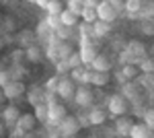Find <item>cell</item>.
Listing matches in <instances>:
<instances>
[{
  "mask_svg": "<svg viewBox=\"0 0 154 138\" xmlns=\"http://www.w3.org/2000/svg\"><path fill=\"white\" fill-rule=\"evenodd\" d=\"M115 17H117V12H115V8H113L111 2L103 0V2L97 4V21H103V23L109 25L111 21H115Z\"/></svg>",
  "mask_w": 154,
  "mask_h": 138,
  "instance_id": "cell-1",
  "label": "cell"
},
{
  "mask_svg": "<svg viewBox=\"0 0 154 138\" xmlns=\"http://www.w3.org/2000/svg\"><path fill=\"white\" fill-rule=\"evenodd\" d=\"M82 19H84V21H86L88 25L97 23V8H88V6H84V11H82Z\"/></svg>",
  "mask_w": 154,
  "mask_h": 138,
  "instance_id": "cell-26",
  "label": "cell"
},
{
  "mask_svg": "<svg viewBox=\"0 0 154 138\" xmlns=\"http://www.w3.org/2000/svg\"><path fill=\"white\" fill-rule=\"evenodd\" d=\"M109 72H91V82L88 85H95V87H103V85H107L109 82Z\"/></svg>",
  "mask_w": 154,
  "mask_h": 138,
  "instance_id": "cell-16",
  "label": "cell"
},
{
  "mask_svg": "<svg viewBox=\"0 0 154 138\" xmlns=\"http://www.w3.org/2000/svg\"><path fill=\"white\" fill-rule=\"evenodd\" d=\"M8 82H11V74H8L6 70H0V89H2V87H6Z\"/></svg>",
  "mask_w": 154,
  "mask_h": 138,
  "instance_id": "cell-36",
  "label": "cell"
},
{
  "mask_svg": "<svg viewBox=\"0 0 154 138\" xmlns=\"http://www.w3.org/2000/svg\"><path fill=\"white\" fill-rule=\"evenodd\" d=\"M93 99H95V95H93V91H91L86 85L78 87L76 93H74V101L80 105V107H88V105L93 103Z\"/></svg>",
  "mask_w": 154,
  "mask_h": 138,
  "instance_id": "cell-5",
  "label": "cell"
},
{
  "mask_svg": "<svg viewBox=\"0 0 154 138\" xmlns=\"http://www.w3.org/2000/svg\"><path fill=\"white\" fill-rule=\"evenodd\" d=\"M70 35H72V29H70V27H64V25H60L58 29H56V37H58V39H68Z\"/></svg>",
  "mask_w": 154,
  "mask_h": 138,
  "instance_id": "cell-30",
  "label": "cell"
},
{
  "mask_svg": "<svg viewBox=\"0 0 154 138\" xmlns=\"http://www.w3.org/2000/svg\"><path fill=\"white\" fill-rule=\"evenodd\" d=\"M2 130H4V126H2V124H0V134H2Z\"/></svg>",
  "mask_w": 154,
  "mask_h": 138,
  "instance_id": "cell-42",
  "label": "cell"
},
{
  "mask_svg": "<svg viewBox=\"0 0 154 138\" xmlns=\"http://www.w3.org/2000/svg\"><path fill=\"white\" fill-rule=\"evenodd\" d=\"M125 8H128L130 14H136V12H140V8H142V2L140 0H128L125 2Z\"/></svg>",
  "mask_w": 154,
  "mask_h": 138,
  "instance_id": "cell-28",
  "label": "cell"
},
{
  "mask_svg": "<svg viewBox=\"0 0 154 138\" xmlns=\"http://www.w3.org/2000/svg\"><path fill=\"white\" fill-rule=\"evenodd\" d=\"M66 64H68V68L70 70H76L82 66V60H80V54H76V52H72V56L66 60Z\"/></svg>",
  "mask_w": 154,
  "mask_h": 138,
  "instance_id": "cell-25",
  "label": "cell"
},
{
  "mask_svg": "<svg viewBox=\"0 0 154 138\" xmlns=\"http://www.w3.org/2000/svg\"><path fill=\"white\" fill-rule=\"evenodd\" d=\"M58 82H60V76L49 79V81L45 82V91H48V93H56V89H58Z\"/></svg>",
  "mask_w": 154,
  "mask_h": 138,
  "instance_id": "cell-32",
  "label": "cell"
},
{
  "mask_svg": "<svg viewBox=\"0 0 154 138\" xmlns=\"http://www.w3.org/2000/svg\"><path fill=\"white\" fill-rule=\"evenodd\" d=\"M68 11L72 14H76V17H82V11H84V2L82 0H68Z\"/></svg>",
  "mask_w": 154,
  "mask_h": 138,
  "instance_id": "cell-21",
  "label": "cell"
},
{
  "mask_svg": "<svg viewBox=\"0 0 154 138\" xmlns=\"http://www.w3.org/2000/svg\"><path fill=\"white\" fill-rule=\"evenodd\" d=\"M107 107H109V111H111L113 117H115V115L121 117V115L128 111V99H125L123 95H113V97L109 99V105H107Z\"/></svg>",
  "mask_w": 154,
  "mask_h": 138,
  "instance_id": "cell-2",
  "label": "cell"
},
{
  "mask_svg": "<svg viewBox=\"0 0 154 138\" xmlns=\"http://www.w3.org/2000/svg\"><path fill=\"white\" fill-rule=\"evenodd\" d=\"M119 60L123 62V66H128V64H134V58H131V54L128 52V50H123V52H121V56H119Z\"/></svg>",
  "mask_w": 154,
  "mask_h": 138,
  "instance_id": "cell-34",
  "label": "cell"
},
{
  "mask_svg": "<svg viewBox=\"0 0 154 138\" xmlns=\"http://www.w3.org/2000/svg\"><path fill=\"white\" fill-rule=\"evenodd\" d=\"M60 130H62L64 136H74V134L80 130V120H76V117H72V115H66V117L62 120V124H60Z\"/></svg>",
  "mask_w": 154,
  "mask_h": 138,
  "instance_id": "cell-6",
  "label": "cell"
},
{
  "mask_svg": "<svg viewBox=\"0 0 154 138\" xmlns=\"http://www.w3.org/2000/svg\"><path fill=\"white\" fill-rule=\"evenodd\" d=\"M138 68L142 74H154V60L152 58H144L142 62L138 64Z\"/></svg>",
  "mask_w": 154,
  "mask_h": 138,
  "instance_id": "cell-23",
  "label": "cell"
},
{
  "mask_svg": "<svg viewBox=\"0 0 154 138\" xmlns=\"http://www.w3.org/2000/svg\"><path fill=\"white\" fill-rule=\"evenodd\" d=\"M41 6H45L48 14H54V17H60L62 11H64V2L60 0H49V2H41Z\"/></svg>",
  "mask_w": 154,
  "mask_h": 138,
  "instance_id": "cell-15",
  "label": "cell"
},
{
  "mask_svg": "<svg viewBox=\"0 0 154 138\" xmlns=\"http://www.w3.org/2000/svg\"><path fill=\"white\" fill-rule=\"evenodd\" d=\"M6 29H8V31H12V21H11V19H6Z\"/></svg>",
  "mask_w": 154,
  "mask_h": 138,
  "instance_id": "cell-39",
  "label": "cell"
},
{
  "mask_svg": "<svg viewBox=\"0 0 154 138\" xmlns=\"http://www.w3.org/2000/svg\"><path fill=\"white\" fill-rule=\"evenodd\" d=\"M74 93H76V89H74L72 79H62V76H60L56 95H58V97H62V99H66V101H70V99H74Z\"/></svg>",
  "mask_w": 154,
  "mask_h": 138,
  "instance_id": "cell-3",
  "label": "cell"
},
{
  "mask_svg": "<svg viewBox=\"0 0 154 138\" xmlns=\"http://www.w3.org/2000/svg\"><path fill=\"white\" fill-rule=\"evenodd\" d=\"M68 70V64L66 62H58V72H66Z\"/></svg>",
  "mask_w": 154,
  "mask_h": 138,
  "instance_id": "cell-38",
  "label": "cell"
},
{
  "mask_svg": "<svg viewBox=\"0 0 154 138\" xmlns=\"http://www.w3.org/2000/svg\"><path fill=\"white\" fill-rule=\"evenodd\" d=\"M31 37H33V33H31V31H21V33H19V39H21V43H23V46H27V47L33 46Z\"/></svg>",
  "mask_w": 154,
  "mask_h": 138,
  "instance_id": "cell-31",
  "label": "cell"
},
{
  "mask_svg": "<svg viewBox=\"0 0 154 138\" xmlns=\"http://www.w3.org/2000/svg\"><path fill=\"white\" fill-rule=\"evenodd\" d=\"M37 91H39L37 87H33V89L29 91V101H31V103H35V105H39V103H41V97H43L45 93H37Z\"/></svg>",
  "mask_w": 154,
  "mask_h": 138,
  "instance_id": "cell-29",
  "label": "cell"
},
{
  "mask_svg": "<svg viewBox=\"0 0 154 138\" xmlns=\"http://www.w3.org/2000/svg\"><path fill=\"white\" fill-rule=\"evenodd\" d=\"M142 33L144 35H154V23H152V21L142 23Z\"/></svg>",
  "mask_w": 154,
  "mask_h": 138,
  "instance_id": "cell-35",
  "label": "cell"
},
{
  "mask_svg": "<svg viewBox=\"0 0 154 138\" xmlns=\"http://www.w3.org/2000/svg\"><path fill=\"white\" fill-rule=\"evenodd\" d=\"M128 52L131 54L134 64H136V66H138L144 58H146V47H144L142 41H130V43H128Z\"/></svg>",
  "mask_w": 154,
  "mask_h": 138,
  "instance_id": "cell-8",
  "label": "cell"
},
{
  "mask_svg": "<svg viewBox=\"0 0 154 138\" xmlns=\"http://www.w3.org/2000/svg\"><path fill=\"white\" fill-rule=\"evenodd\" d=\"M25 60H27V62H33V64L41 62V50L37 46L27 47V50H25Z\"/></svg>",
  "mask_w": 154,
  "mask_h": 138,
  "instance_id": "cell-18",
  "label": "cell"
},
{
  "mask_svg": "<svg viewBox=\"0 0 154 138\" xmlns=\"http://www.w3.org/2000/svg\"><path fill=\"white\" fill-rule=\"evenodd\" d=\"M2 46H4V41H2V37H0V50H2Z\"/></svg>",
  "mask_w": 154,
  "mask_h": 138,
  "instance_id": "cell-41",
  "label": "cell"
},
{
  "mask_svg": "<svg viewBox=\"0 0 154 138\" xmlns=\"http://www.w3.org/2000/svg\"><path fill=\"white\" fill-rule=\"evenodd\" d=\"M93 31H95V35H107L109 33V25L103 23V21H97V23H93Z\"/></svg>",
  "mask_w": 154,
  "mask_h": 138,
  "instance_id": "cell-27",
  "label": "cell"
},
{
  "mask_svg": "<svg viewBox=\"0 0 154 138\" xmlns=\"http://www.w3.org/2000/svg\"><path fill=\"white\" fill-rule=\"evenodd\" d=\"M45 25H48L49 29H58L60 25V17H54V14H48V21H45Z\"/></svg>",
  "mask_w": 154,
  "mask_h": 138,
  "instance_id": "cell-33",
  "label": "cell"
},
{
  "mask_svg": "<svg viewBox=\"0 0 154 138\" xmlns=\"http://www.w3.org/2000/svg\"><path fill=\"white\" fill-rule=\"evenodd\" d=\"M80 60H82V64H86V66H91L93 62H95V58L99 56L97 54V50L93 43H84V46H80Z\"/></svg>",
  "mask_w": 154,
  "mask_h": 138,
  "instance_id": "cell-9",
  "label": "cell"
},
{
  "mask_svg": "<svg viewBox=\"0 0 154 138\" xmlns=\"http://www.w3.org/2000/svg\"><path fill=\"white\" fill-rule=\"evenodd\" d=\"M35 120L37 122H48V105L45 103L35 105Z\"/></svg>",
  "mask_w": 154,
  "mask_h": 138,
  "instance_id": "cell-24",
  "label": "cell"
},
{
  "mask_svg": "<svg viewBox=\"0 0 154 138\" xmlns=\"http://www.w3.org/2000/svg\"><path fill=\"white\" fill-rule=\"evenodd\" d=\"M131 126H134V122H131V120H128V117H123V115L119 117V120H117V124H115L117 132H119V134H123V136H125V134H130Z\"/></svg>",
  "mask_w": 154,
  "mask_h": 138,
  "instance_id": "cell-20",
  "label": "cell"
},
{
  "mask_svg": "<svg viewBox=\"0 0 154 138\" xmlns=\"http://www.w3.org/2000/svg\"><path fill=\"white\" fill-rule=\"evenodd\" d=\"M130 136L131 138H152V134H150V128L146 124H134L130 130Z\"/></svg>",
  "mask_w": 154,
  "mask_h": 138,
  "instance_id": "cell-13",
  "label": "cell"
},
{
  "mask_svg": "<svg viewBox=\"0 0 154 138\" xmlns=\"http://www.w3.org/2000/svg\"><path fill=\"white\" fill-rule=\"evenodd\" d=\"M2 93H4L6 99H17L25 93V85L21 81H11L6 87H2Z\"/></svg>",
  "mask_w": 154,
  "mask_h": 138,
  "instance_id": "cell-7",
  "label": "cell"
},
{
  "mask_svg": "<svg viewBox=\"0 0 154 138\" xmlns=\"http://www.w3.org/2000/svg\"><path fill=\"white\" fill-rule=\"evenodd\" d=\"M12 62H21V60H23V58H25V52H23V50H17V52H12Z\"/></svg>",
  "mask_w": 154,
  "mask_h": 138,
  "instance_id": "cell-37",
  "label": "cell"
},
{
  "mask_svg": "<svg viewBox=\"0 0 154 138\" xmlns=\"http://www.w3.org/2000/svg\"><path fill=\"white\" fill-rule=\"evenodd\" d=\"M19 117H21V111H19V107H14V105H8V107H4V111H2V120H4V124H8V126H17Z\"/></svg>",
  "mask_w": 154,
  "mask_h": 138,
  "instance_id": "cell-10",
  "label": "cell"
},
{
  "mask_svg": "<svg viewBox=\"0 0 154 138\" xmlns=\"http://www.w3.org/2000/svg\"><path fill=\"white\" fill-rule=\"evenodd\" d=\"M80 82V87H82V85H88V82H91V72H88V70H84L82 66H80V68H76V70H72V82Z\"/></svg>",
  "mask_w": 154,
  "mask_h": 138,
  "instance_id": "cell-14",
  "label": "cell"
},
{
  "mask_svg": "<svg viewBox=\"0 0 154 138\" xmlns=\"http://www.w3.org/2000/svg\"><path fill=\"white\" fill-rule=\"evenodd\" d=\"M4 99H6V97H4V93H2V89H0V103H2Z\"/></svg>",
  "mask_w": 154,
  "mask_h": 138,
  "instance_id": "cell-40",
  "label": "cell"
},
{
  "mask_svg": "<svg viewBox=\"0 0 154 138\" xmlns=\"http://www.w3.org/2000/svg\"><path fill=\"white\" fill-rule=\"evenodd\" d=\"M152 60H154V46H152Z\"/></svg>",
  "mask_w": 154,
  "mask_h": 138,
  "instance_id": "cell-43",
  "label": "cell"
},
{
  "mask_svg": "<svg viewBox=\"0 0 154 138\" xmlns=\"http://www.w3.org/2000/svg\"><path fill=\"white\" fill-rule=\"evenodd\" d=\"M107 114L103 109H93L91 114H88V124H93V126H99V124H103L105 122Z\"/></svg>",
  "mask_w": 154,
  "mask_h": 138,
  "instance_id": "cell-19",
  "label": "cell"
},
{
  "mask_svg": "<svg viewBox=\"0 0 154 138\" xmlns=\"http://www.w3.org/2000/svg\"><path fill=\"white\" fill-rule=\"evenodd\" d=\"M121 74L125 76V81H134V79H136V76L140 74V68H138L136 64H128V66H123Z\"/></svg>",
  "mask_w": 154,
  "mask_h": 138,
  "instance_id": "cell-22",
  "label": "cell"
},
{
  "mask_svg": "<svg viewBox=\"0 0 154 138\" xmlns=\"http://www.w3.org/2000/svg\"><path fill=\"white\" fill-rule=\"evenodd\" d=\"M64 117H66V107L64 105H60V103L48 105V122H51L54 126H60Z\"/></svg>",
  "mask_w": 154,
  "mask_h": 138,
  "instance_id": "cell-4",
  "label": "cell"
},
{
  "mask_svg": "<svg viewBox=\"0 0 154 138\" xmlns=\"http://www.w3.org/2000/svg\"><path fill=\"white\" fill-rule=\"evenodd\" d=\"M35 115L33 114H21L19 117V122H17V128H21L23 132H31L33 128H35Z\"/></svg>",
  "mask_w": 154,
  "mask_h": 138,
  "instance_id": "cell-11",
  "label": "cell"
},
{
  "mask_svg": "<svg viewBox=\"0 0 154 138\" xmlns=\"http://www.w3.org/2000/svg\"><path fill=\"white\" fill-rule=\"evenodd\" d=\"M91 66H93L95 72H109V70H111V60H109L107 56H103V54H99Z\"/></svg>",
  "mask_w": 154,
  "mask_h": 138,
  "instance_id": "cell-12",
  "label": "cell"
},
{
  "mask_svg": "<svg viewBox=\"0 0 154 138\" xmlns=\"http://www.w3.org/2000/svg\"><path fill=\"white\" fill-rule=\"evenodd\" d=\"M60 23L64 25V27H74V25L78 23V17H76V14H72L70 11H68V8H64V11H62V14H60Z\"/></svg>",
  "mask_w": 154,
  "mask_h": 138,
  "instance_id": "cell-17",
  "label": "cell"
}]
</instances>
